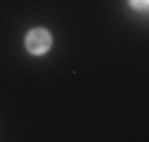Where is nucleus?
<instances>
[{"instance_id":"2","label":"nucleus","mask_w":149,"mask_h":142,"mask_svg":"<svg viewBox=\"0 0 149 142\" xmlns=\"http://www.w3.org/2000/svg\"><path fill=\"white\" fill-rule=\"evenodd\" d=\"M131 8H136V11H147L149 0H131Z\"/></svg>"},{"instance_id":"1","label":"nucleus","mask_w":149,"mask_h":142,"mask_svg":"<svg viewBox=\"0 0 149 142\" xmlns=\"http://www.w3.org/2000/svg\"><path fill=\"white\" fill-rule=\"evenodd\" d=\"M50 45H52V37H50L47 29H31V32L26 34V50H29L31 55H42V53H47Z\"/></svg>"}]
</instances>
